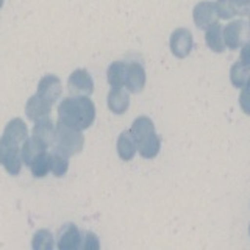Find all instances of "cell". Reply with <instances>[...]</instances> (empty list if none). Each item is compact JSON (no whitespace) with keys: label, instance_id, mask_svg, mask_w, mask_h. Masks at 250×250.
<instances>
[{"label":"cell","instance_id":"1","mask_svg":"<svg viewBox=\"0 0 250 250\" xmlns=\"http://www.w3.org/2000/svg\"><path fill=\"white\" fill-rule=\"evenodd\" d=\"M58 116L61 122L83 131L94 124L96 105L88 96H72L60 104Z\"/></svg>","mask_w":250,"mask_h":250},{"label":"cell","instance_id":"2","mask_svg":"<svg viewBox=\"0 0 250 250\" xmlns=\"http://www.w3.org/2000/svg\"><path fill=\"white\" fill-rule=\"evenodd\" d=\"M55 143H57V148L60 153L66 155L67 158L80 153L84 146V136L82 130L58 121V125L55 127Z\"/></svg>","mask_w":250,"mask_h":250},{"label":"cell","instance_id":"3","mask_svg":"<svg viewBox=\"0 0 250 250\" xmlns=\"http://www.w3.org/2000/svg\"><path fill=\"white\" fill-rule=\"evenodd\" d=\"M0 164L5 166L11 175H18L22 167V153L19 144H14L3 136L0 139Z\"/></svg>","mask_w":250,"mask_h":250},{"label":"cell","instance_id":"4","mask_svg":"<svg viewBox=\"0 0 250 250\" xmlns=\"http://www.w3.org/2000/svg\"><path fill=\"white\" fill-rule=\"evenodd\" d=\"M67 89L72 96H91L94 92V80L88 70H74L67 80Z\"/></svg>","mask_w":250,"mask_h":250},{"label":"cell","instance_id":"5","mask_svg":"<svg viewBox=\"0 0 250 250\" xmlns=\"http://www.w3.org/2000/svg\"><path fill=\"white\" fill-rule=\"evenodd\" d=\"M170 50L177 58H186L191 53L194 47V38L192 33L188 28H177L170 35Z\"/></svg>","mask_w":250,"mask_h":250},{"label":"cell","instance_id":"6","mask_svg":"<svg viewBox=\"0 0 250 250\" xmlns=\"http://www.w3.org/2000/svg\"><path fill=\"white\" fill-rule=\"evenodd\" d=\"M192 19H194V23L199 28L207 30L209 25H213V23L217 22V19H219L216 5L213 2H209V0L199 2L192 10Z\"/></svg>","mask_w":250,"mask_h":250},{"label":"cell","instance_id":"7","mask_svg":"<svg viewBox=\"0 0 250 250\" xmlns=\"http://www.w3.org/2000/svg\"><path fill=\"white\" fill-rule=\"evenodd\" d=\"M214 5L221 19L250 14V0H216Z\"/></svg>","mask_w":250,"mask_h":250},{"label":"cell","instance_id":"8","mask_svg":"<svg viewBox=\"0 0 250 250\" xmlns=\"http://www.w3.org/2000/svg\"><path fill=\"white\" fill-rule=\"evenodd\" d=\"M247 31H250L249 23H246L244 21H231L229 25L224 27L225 47H229L231 50L239 49L246 35H247Z\"/></svg>","mask_w":250,"mask_h":250},{"label":"cell","instance_id":"9","mask_svg":"<svg viewBox=\"0 0 250 250\" xmlns=\"http://www.w3.org/2000/svg\"><path fill=\"white\" fill-rule=\"evenodd\" d=\"M146 86V70L139 62H130L127 64V74H125V88L128 92L138 94Z\"/></svg>","mask_w":250,"mask_h":250},{"label":"cell","instance_id":"10","mask_svg":"<svg viewBox=\"0 0 250 250\" xmlns=\"http://www.w3.org/2000/svg\"><path fill=\"white\" fill-rule=\"evenodd\" d=\"M61 91H62L61 82H60V78L55 75H45L38 84V96L42 97L52 105L60 99Z\"/></svg>","mask_w":250,"mask_h":250},{"label":"cell","instance_id":"11","mask_svg":"<svg viewBox=\"0 0 250 250\" xmlns=\"http://www.w3.org/2000/svg\"><path fill=\"white\" fill-rule=\"evenodd\" d=\"M82 233L74 224H67L61 229L58 236V247L61 250H75L82 247Z\"/></svg>","mask_w":250,"mask_h":250},{"label":"cell","instance_id":"12","mask_svg":"<svg viewBox=\"0 0 250 250\" xmlns=\"http://www.w3.org/2000/svg\"><path fill=\"white\" fill-rule=\"evenodd\" d=\"M35 127H33V139H36L39 144H42L45 148L50 147L55 143V127L53 122L47 117H41V119L35 121Z\"/></svg>","mask_w":250,"mask_h":250},{"label":"cell","instance_id":"13","mask_svg":"<svg viewBox=\"0 0 250 250\" xmlns=\"http://www.w3.org/2000/svg\"><path fill=\"white\" fill-rule=\"evenodd\" d=\"M130 106V96L128 91H125L122 86L111 88L108 94V108L114 114H124Z\"/></svg>","mask_w":250,"mask_h":250},{"label":"cell","instance_id":"14","mask_svg":"<svg viewBox=\"0 0 250 250\" xmlns=\"http://www.w3.org/2000/svg\"><path fill=\"white\" fill-rule=\"evenodd\" d=\"M116 148H117V155H119L121 160H124V161L133 160V156H135L138 152V144H136L135 138H133V135L130 133V130L121 133L119 138H117Z\"/></svg>","mask_w":250,"mask_h":250},{"label":"cell","instance_id":"15","mask_svg":"<svg viewBox=\"0 0 250 250\" xmlns=\"http://www.w3.org/2000/svg\"><path fill=\"white\" fill-rule=\"evenodd\" d=\"M50 109H52V104H49V102L44 100L42 97H39L36 94V96L30 97V100L27 102L25 113L28 116V119L38 121V119H41V117H45L49 114Z\"/></svg>","mask_w":250,"mask_h":250},{"label":"cell","instance_id":"16","mask_svg":"<svg viewBox=\"0 0 250 250\" xmlns=\"http://www.w3.org/2000/svg\"><path fill=\"white\" fill-rule=\"evenodd\" d=\"M205 42L211 50L216 53H221L225 50V42H224V27L219 22H214L213 25L207 28L205 33Z\"/></svg>","mask_w":250,"mask_h":250},{"label":"cell","instance_id":"17","mask_svg":"<svg viewBox=\"0 0 250 250\" xmlns=\"http://www.w3.org/2000/svg\"><path fill=\"white\" fill-rule=\"evenodd\" d=\"M27 136H28V130L22 119H13L6 125V128L3 131V138H6L14 144H23Z\"/></svg>","mask_w":250,"mask_h":250},{"label":"cell","instance_id":"18","mask_svg":"<svg viewBox=\"0 0 250 250\" xmlns=\"http://www.w3.org/2000/svg\"><path fill=\"white\" fill-rule=\"evenodd\" d=\"M160 148H161V138L160 135H156V131L152 133L150 136H147L146 139H143L141 143H138V152L146 160H153L160 153Z\"/></svg>","mask_w":250,"mask_h":250},{"label":"cell","instance_id":"19","mask_svg":"<svg viewBox=\"0 0 250 250\" xmlns=\"http://www.w3.org/2000/svg\"><path fill=\"white\" fill-rule=\"evenodd\" d=\"M130 133L133 135V138H135L136 144H138L143 139H146L147 136H150L152 133H155V125H153L150 117L141 116V117H138V119H135V122L131 124Z\"/></svg>","mask_w":250,"mask_h":250},{"label":"cell","instance_id":"20","mask_svg":"<svg viewBox=\"0 0 250 250\" xmlns=\"http://www.w3.org/2000/svg\"><path fill=\"white\" fill-rule=\"evenodd\" d=\"M250 78V66L244 64L242 61H236L230 69V80L234 88L242 89Z\"/></svg>","mask_w":250,"mask_h":250},{"label":"cell","instance_id":"21","mask_svg":"<svg viewBox=\"0 0 250 250\" xmlns=\"http://www.w3.org/2000/svg\"><path fill=\"white\" fill-rule=\"evenodd\" d=\"M125 74H127V64L124 61H114L109 64L106 70V78L108 83L117 88V86H124L125 84Z\"/></svg>","mask_w":250,"mask_h":250},{"label":"cell","instance_id":"22","mask_svg":"<svg viewBox=\"0 0 250 250\" xmlns=\"http://www.w3.org/2000/svg\"><path fill=\"white\" fill-rule=\"evenodd\" d=\"M30 169L31 174H33L36 178H42L47 175V172L50 170V155L45 150L41 152L39 155H36L33 161L30 163Z\"/></svg>","mask_w":250,"mask_h":250},{"label":"cell","instance_id":"23","mask_svg":"<svg viewBox=\"0 0 250 250\" xmlns=\"http://www.w3.org/2000/svg\"><path fill=\"white\" fill-rule=\"evenodd\" d=\"M45 150V147L42 144H39L36 139L30 138L23 141V146L21 148V153H22V163H25L27 166H30V163L33 161V158L36 155H39L41 152Z\"/></svg>","mask_w":250,"mask_h":250},{"label":"cell","instance_id":"24","mask_svg":"<svg viewBox=\"0 0 250 250\" xmlns=\"http://www.w3.org/2000/svg\"><path fill=\"white\" fill-rule=\"evenodd\" d=\"M69 158L66 155L60 153L58 150H55L50 155V170L53 172V175L57 177H62L69 169Z\"/></svg>","mask_w":250,"mask_h":250},{"label":"cell","instance_id":"25","mask_svg":"<svg viewBox=\"0 0 250 250\" xmlns=\"http://www.w3.org/2000/svg\"><path fill=\"white\" fill-rule=\"evenodd\" d=\"M55 242L53 236L49 230H39L36 231L35 238H33V249H53Z\"/></svg>","mask_w":250,"mask_h":250},{"label":"cell","instance_id":"26","mask_svg":"<svg viewBox=\"0 0 250 250\" xmlns=\"http://www.w3.org/2000/svg\"><path fill=\"white\" fill-rule=\"evenodd\" d=\"M83 239H84V242H82L83 249H86V250H97V249H100L99 238L94 233L88 231V233H86V238H83Z\"/></svg>","mask_w":250,"mask_h":250},{"label":"cell","instance_id":"27","mask_svg":"<svg viewBox=\"0 0 250 250\" xmlns=\"http://www.w3.org/2000/svg\"><path fill=\"white\" fill-rule=\"evenodd\" d=\"M239 105H241L242 111H244L247 116H250V92L244 88H242V92L239 96Z\"/></svg>","mask_w":250,"mask_h":250},{"label":"cell","instance_id":"28","mask_svg":"<svg viewBox=\"0 0 250 250\" xmlns=\"http://www.w3.org/2000/svg\"><path fill=\"white\" fill-rule=\"evenodd\" d=\"M239 61H242L244 64H249L250 66V39L242 45L241 49V55H239Z\"/></svg>","mask_w":250,"mask_h":250},{"label":"cell","instance_id":"29","mask_svg":"<svg viewBox=\"0 0 250 250\" xmlns=\"http://www.w3.org/2000/svg\"><path fill=\"white\" fill-rule=\"evenodd\" d=\"M244 89H247V91L250 92V78H249V82H247V84L244 86Z\"/></svg>","mask_w":250,"mask_h":250},{"label":"cell","instance_id":"30","mask_svg":"<svg viewBox=\"0 0 250 250\" xmlns=\"http://www.w3.org/2000/svg\"><path fill=\"white\" fill-rule=\"evenodd\" d=\"M3 6V0H0V8H2Z\"/></svg>","mask_w":250,"mask_h":250},{"label":"cell","instance_id":"31","mask_svg":"<svg viewBox=\"0 0 250 250\" xmlns=\"http://www.w3.org/2000/svg\"><path fill=\"white\" fill-rule=\"evenodd\" d=\"M249 28H250V14H249Z\"/></svg>","mask_w":250,"mask_h":250},{"label":"cell","instance_id":"32","mask_svg":"<svg viewBox=\"0 0 250 250\" xmlns=\"http://www.w3.org/2000/svg\"><path fill=\"white\" fill-rule=\"evenodd\" d=\"M249 233H250V227H249Z\"/></svg>","mask_w":250,"mask_h":250}]
</instances>
